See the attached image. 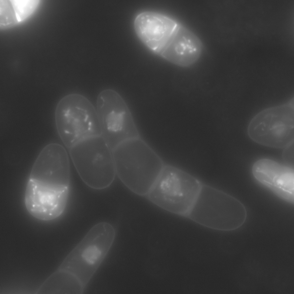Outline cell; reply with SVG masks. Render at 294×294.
I'll use <instances>...</instances> for the list:
<instances>
[{"mask_svg":"<svg viewBox=\"0 0 294 294\" xmlns=\"http://www.w3.org/2000/svg\"><path fill=\"white\" fill-rule=\"evenodd\" d=\"M96 107L101 136L112 150L123 142L140 137L128 106L117 92L111 89L102 91L98 96Z\"/></svg>","mask_w":294,"mask_h":294,"instance_id":"obj_8","label":"cell"},{"mask_svg":"<svg viewBox=\"0 0 294 294\" xmlns=\"http://www.w3.org/2000/svg\"><path fill=\"white\" fill-rule=\"evenodd\" d=\"M203 48L202 43L199 37L188 28L179 24L159 55L177 65L187 67L199 59Z\"/></svg>","mask_w":294,"mask_h":294,"instance_id":"obj_12","label":"cell"},{"mask_svg":"<svg viewBox=\"0 0 294 294\" xmlns=\"http://www.w3.org/2000/svg\"><path fill=\"white\" fill-rule=\"evenodd\" d=\"M69 150L78 173L87 185L102 189L111 184L116 175L112 150L101 136L84 140Z\"/></svg>","mask_w":294,"mask_h":294,"instance_id":"obj_6","label":"cell"},{"mask_svg":"<svg viewBox=\"0 0 294 294\" xmlns=\"http://www.w3.org/2000/svg\"><path fill=\"white\" fill-rule=\"evenodd\" d=\"M202 184L193 176L178 168L164 165L146 196L163 209L187 218Z\"/></svg>","mask_w":294,"mask_h":294,"instance_id":"obj_5","label":"cell"},{"mask_svg":"<svg viewBox=\"0 0 294 294\" xmlns=\"http://www.w3.org/2000/svg\"><path fill=\"white\" fill-rule=\"evenodd\" d=\"M11 2L18 21L25 18L34 10L37 2H28L26 1H15Z\"/></svg>","mask_w":294,"mask_h":294,"instance_id":"obj_14","label":"cell"},{"mask_svg":"<svg viewBox=\"0 0 294 294\" xmlns=\"http://www.w3.org/2000/svg\"><path fill=\"white\" fill-rule=\"evenodd\" d=\"M70 180V173L54 165L33 166L24 196L29 213L44 221L60 216L66 206Z\"/></svg>","mask_w":294,"mask_h":294,"instance_id":"obj_1","label":"cell"},{"mask_svg":"<svg viewBox=\"0 0 294 294\" xmlns=\"http://www.w3.org/2000/svg\"><path fill=\"white\" fill-rule=\"evenodd\" d=\"M115 229L105 222L95 225L71 251L59 269L75 275L85 287L104 259L114 242Z\"/></svg>","mask_w":294,"mask_h":294,"instance_id":"obj_7","label":"cell"},{"mask_svg":"<svg viewBox=\"0 0 294 294\" xmlns=\"http://www.w3.org/2000/svg\"><path fill=\"white\" fill-rule=\"evenodd\" d=\"M250 139L262 145L285 148L294 139L293 107L291 103L265 109L256 115L248 126Z\"/></svg>","mask_w":294,"mask_h":294,"instance_id":"obj_9","label":"cell"},{"mask_svg":"<svg viewBox=\"0 0 294 294\" xmlns=\"http://www.w3.org/2000/svg\"><path fill=\"white\" fill-rule=\"evenodd\" d=\"M58 134L68 149L87 138L101 136L102 129L97 111L85 96L72 93L62 98L55 112Z\"/></svg>","mask_w":294,"mask_h":294,"instance_id":"obj_4","label":"cell"},{"mask_svg":"<svg viewBox=\"0 0 294 294\" xmlns=\"http://www.w3.org/2000/svg\"><path fill=\"white\" fill-rule=\"evenodd\" d=\"M254 178L277 196L294 203L293 169L268 158L256 161L252 168Z\"/></svg>","mask_w":294,"mask_h":294,"instance_id":"obj_11","label":"cell"},{"mask_svg":"<svg viewBox=\"0 0 294 294\" xmlns=\"http://www.w3.org/2000/svg\"><path fill=\"white\" fill-rule=\"evenodd\" d=\"M247 217L245 208L239 200L203 184L187 217L203 227L221 231L239 228Z\"/></svg>","mask_w":294,"mask_h":294,"instance_id":"obj_3","label":"cell"},{"mask_svg":"<svg viewBox=\"0 0 294 294\" xmlns=\"http://www.w3.org/2000/svg\"><path fill=\"white\" fill-rule=\"evenodd\" d=\"M85 287L79 279L68 271L58 269L44 282L38 294H80Z\"/></svg>","mask_w":294,"mask_h":294,"instance_id":"obj_13","label":"cell"},{"mask_svg":"<svg viewBox=\"0 0 294 294\" xmlns=\"http://www.w3.org/2000/svg\"><path fill=\"white\" fill-rule=\"evenodd\" d=\"M112 152L120 180L135 194L146 196L164 167L160 157L140 138L121 143Z\"/></svg>","mask_w":294,"mask_h":294,"instance_id":"obj_2","label":"cell"},{"mask_svg":"<svg viewBox=\"0 0 294 294\" xmlns=\"http://www.w3.org/2000/svg\"><path fill=\"white\" fill-rule=\"evenodd\" d=\"M178 24L165 14L146 11L137 15L134 20L133 26L141 42L151 51L159 55Z\"/></svg>","mask_w":294,"mask_h":294,"instance_id":"obj_10","label":"cell"}]
</instances>
